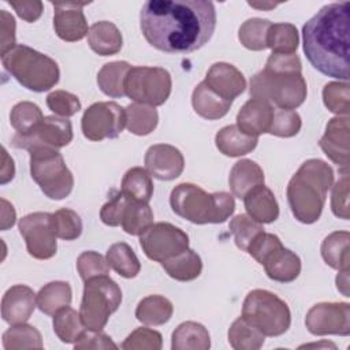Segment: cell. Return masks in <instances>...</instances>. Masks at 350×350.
I'll return each instance as SVG.
<instances>
[{
  "label": "cell",
  "instance_id": "obj_1",
  "mask_svg": "<svg viewBox=\"0 0 350 350\" xmlns=\"http://www.w3.org/2000/svg\"><path fill=\"white\" fill-rule=\"evenodd\" d=\"M145 40L165 53L202 48L216 29V10L206 0H149L139 12Z\"/></svg>",
  "mask_w": 350,
  "mask_h": 350
},
{
  "label": "cell",
  "instance_id": "obj_2",
  "mask_svg": "<svg viewBox=\"0 0 350 350\" xmlns=\"http://www.w3.org/2000/svg\"><path fill=\"white\" fill-rule=\"evenodd\" d=\"M350 4L347 1L324 5L302 27L304 52L309 63L321 74L349 81Z\"/></svg>",
  "mask_w": 350,
  "mask_h": 350
},
{
  "label": "cell",
  "instance_id": "obj_3",
  "mask_svg": "<svg viewBox=\"0 0 350 350\" xmlns=\"http://www.w3.org/2000/svg\"><path fill=\"white\" fill-rule=\"evenodd\" d=\"M332 183L334 171L325 161H304L287 185V201L294 217L304 224L317 221Z\"/></svg>",
  "mask_w": 350,
  "mask_h": 350
},
{
  "label": "cell",
  "instance_id": "obj_4",
  "mask_svg": "<svg viewBox=\"0 0 350 350\" xmlns=\"http://www.w3.org/2000/svg\"><path fill=\"white\" fill-rule=\"evenodd\" d=\"M170 205L175 215L194 224L224 223L235 211L232 194L206 193L193 183L175 186L170 196Z\"/></svg>",
  "mask_w": 350,
  "mask_h": 350
},
{
  "label": "cell",
  "instance_id": "obj_5",
  "mask_svg": "<svg viewBox=\"0 0 350 350\" xmlns=\"http://www.w3.org/2000/svg\"><path fill=\"white\" fill-rule=\"evenodd\" d=\"M252 98L273 104L280 109H295L306 98L308 86L302 71L264 67L250 79Z\"/></svg>",
  "mask_w": 350,
  "mask_h": 350
},
{
  "label": "cell",
  "instance_id": "obj_6",
  "mask_svg": "<svg viewBox=\"0 0 350 350\" xmlns=\"http://www.w3.org/2000/svg\"><path fill=\"white\" fill-rule=\"evenodd\" d=\"M1 63L23 88L31 92H46L60 78L59 66L52 57L23 44L1 55Z\"/></svg>",
  "mask_w": 350,
  "mask_h": 350
},
{
  "label": "cell",
  "instance_id": "obj_7",
  "mask_svg": "<svg viewBox=\"0 0 350 350\" xmlns=\"http://www.w3.org/2000/svg\"><path fill=\"white\" fill-rule=\"evenodd\" d=\"M27 152L30 154V175L41 191L51 200L68 197L74 187V176L60 152L44 145H31Z\"/></svg>",
  "mask_w": 350,
  "mask_h": 350
},
{
  "label": "cell",
  "instance_id": "obj_8",
  "mask_svg": "<svg viewBox=\"0 0 350 350\" xmlns=\"http://www.w3.org/2000/svg\"><path fill=\"white\" fill-rule=\"evenodd\" d=\"M122 302V290L108 275L85 282L79 314L89 331H103Z\"/></svg>",
  "mask_w": 350,
  "mask_h": 350
},
{
  "label": "cell",
  "instance_id": "obj_9",
  "mask_svg": "<svg viewBox=\"0 0 350 350\" xmlns=\"http://www.w3.org/2000/svg\"><path fill=\"white\" fill-rule=\"evenodd\" d=\"M242 317L265 336H280L291 324L287 304L276 294L261 288L247 293L242 305Z\"/></svg>",
  "mask_w": 350,
  "mask_h": 350
},
{
  "label": "cell",
  "instance_id": "obj_10",
  "mask_svg": "<svg viewBox=\"0 0 350 350\" xmlns=\"http://www.w3.org/2000/svg\"><path fill=\"white\" fill-rule=\"evenodd\" d=\"M171 89V75L161 67H131L124 83V92L129 98L150 107L163 105L168 100Z\"/></svg>",
  "mask_w": 350,
  "mask_h": 350
},
{
  "label": "cell",
  "instance_id": "obj_11",
  "mask_svg": "<svg viewBox=\"0 0 350 350\" xmlns=\"http://www.w3.org/2000/svg\"><path fill=\"white\" fill-rule=\"evenodd\" d=\"M126 126V111L115 101H98L85 109L81 129L85 138L100 142L116 138Z\"/></svg>",
  "mask_w": 350,
  "mask_h": 350
},
{
  "label": "cell",
  "instance_id": "obj_12",
  "mask_svg": "<svg viewBox=\"0 0 350 350\" xmlns=\"http://www.w3.org/2000/svg\"><path fill=\"white\" fill-rule=\"evenodd\" d=\"M19 232L29 254L37 260L52 258L57 252L53 213L34 212L19 220Z\"/></svg>",
  "mask_w": 350,
  "mask_h": 350
},
{
  "label": "cell",
  "instance_id": "obj_13",
  "mask_svg": "<svg viewBox=\"0 0 350 350\" xmlns=\"http://www.w3.org/2000/svg\"><path fill=\"white\" fill-rule=\"evenodd\" d=\"M139 245L149 260L161 262L189 249V235L171 223L160 221L139 235Z\"/></svg>",
  "mask_w": 350,
  "mask_h": 350
},
{
  "label": "cell",
  "instance_id": "obj_14",
  "mask_svg": "<svg viewBox=\"0 0 350 350\" xmlns=\"http://www.w3.org/2000/svg\"><path fill=\"white\" fill-rule=\"evenodd\" d=\"M305 325L316 336H347L350 334V305L347 302L316 304L308 310Z\"/></svg>",
  "mask_w": 350,
  "mask_h": 350
},
{
  "label": "cell",
  "instance_id": "obj_15",
  "mask_svg": "<svg viewBox=\"0 0 350 350\" xmlns=\"http://www.w3.org/2000/svg\"><path fill=\"white\" fill-rule=\"evenodd\" d=\"M72 141V126L67 118L56 115L45 116L40 126L31 135L22 137L15 134L12 137V146L26 149L31 145H44L55 149L67 146Z\"/></svg>",
  "mask_w": 350,
  "mask_h": 350
},
{
  "label": "cell",
  "instance_id": "obj_16",
  "mask_svg": "<svg viewBox=\"0 0 350 350\" xmlns=\"http://www.w3.org/2000/svg\"><path fill=\"white\" fill-rule=\"evenodd\" d=\"M145 170L159 180H174L185 168L180 150L168 144L152 145L145 153Z\"/></svg>",
  "mask_w": 350,
  "mask_h": 350
},
{
  "label": "cell",
  "instance_id": "obj_17",
  "mask_svg": "<svg viewBox=\"0 0 350 350\" xmlns=\"http://www.w3.org/2000/svg\"><path fill=\"white\" fill-rule=\"evenodd\" d=\"M88 3H52L55 8L53 29L57 37L67 42L81 41L88 36V22L82 7Z\"/></svg>",
  "mask_w": 350,
  "mask_h": 350
},
{
  "label": "cell",
  "instance_id": "obj_18",
  "mask_svg": "<svg viewBox=\"0 0 350 350\" xmlns=\"http://www.w3.org/2000/svg\"><path fill=\"white\" fill-rule=\"evenodd\" d=\"M319 145L324 154L343 172H349V116L329 119Z\"/></svg>",
  "mask_w": 350,
  "mask_h": 350
},
{
  "label": "cell",
  "instance_id": "obj_19",
  "mask_svg": "<svg viewBox=\"0 0 350 350\" xmlns=\"http://www.w3.org/2000/svg\"><path fill=\"white\" fill-rule=\"evenodd\" d=\"M37 306V295L25 284L10 287L1 298V317L10 325L26 323Z\"/></svg>",
  "mask_w": 350,
  "mask_h": 350
},
{
  "label": "cell",
  "instance_id": "obj_20",
  "mask_svg": "<svg viewBox=\"0 0 350 350\" xmlns=\"http://www.w3.org/2000/svg\"><path fill=\"white\" fill-rule=\"evenodd\" d=\"M216 94L224 100L232 101L243 93L246 88V79L243 74L232 64L219 62L213 63L204 81Z\"/></svg>",
  "mask_w": 350,
  "mask_h": 350
},
{
  "label": "cell",
  "instance_id": "obj_21",
  "mask_svg": "<svg viewBox=\"0 0 350 350\" xmlns=\"http://www.w3.org/2000/svg\"><path fill=\"white\" fill-rule=\"evenodd\" d=\"M275 108L261 100H247L237 115V127L250 137H258L268 133Z\"/></svg>",
  "mask_w": 350,
  "mask_h": 350
},
{
  "label": "cell",
  "instance_id": "obj_22",
  "mask_svg": "<svg viewBox=\"0 0 350 350\" xmlns=\"http://www.w3.org/2000/svg\"><path fill=\"white\" fill-rule=\"evenodd\" d=\"M242 200L247 215L261 224L273 223L279 217V205L275 194L265 185L256 186Z\"/></svg>",
  "mask_w": 350,
  "mask_h": 350
},
{
  "label": "cell",
  "instance_id": "obj_23",
  "mask_svg": "<svg viewBox=\"0 0 350 350\" xmlns=\"http://www.w3.org/2000/svg\"><path fill=\"white\" fill-rule=\"evenodd\" d=\"M262 267L267 276L279 283L294 282L301 273L299 257L284 246H280L271 256H268L262 262Z\"/></svg>",
  "mask_w": 350,
  "mask_h": 350
},
{
  "label": "cell",
  "instance_id": "obj_24",
  "mask_svg": "<svg viewBox=\"0 0 350 350\" xmlns=\"http://www.w3.org/2000/svg\"><path fill=\"white\" fill-rule=\"evenodd\" d=\"M264 171L253 160L242 159L237 161L228 175L230 190L234 197L243 198L252 189L264 185Z\"/></svg>",
  "mask_w": 350,
  "mask_h": 350
},
{
  "label": "cell",
  "instance_id": "obj_25",
  "mask_svg": "<svg viewBox=\"0 0 350 350\" xmlns=\"http://www.w3.org/2000/svg\"><path fill=\"white\" fill-rule=\"evenodd\" d=\"M232 101L216 94L204 81L200 82L191 94V105L197 115L208 120H216L227 115Z\"/></svg>",
  "mask_w": 350,
  "mask_h": 350
},
{
  "label": "cell",
  "instance_id": "obj_26",
  "mask_svg": "<svg viewBox=\"0 0 350 350\" xmlns=\"http://www.w3.org/2000/svg\"><path fill=\"white\" fill-rule=\"evenodd\" d=\"M88 44L97 55L111 56L122 49L123 37L116 25L108 21H100L90 26L88 33Z\"/></svg>",
  "mask_w": 350,
  "mask_h": 350
},
{
  "label": "cell",
  "instance_id": "obj_27",
  "mask_svg": "<svg viewBox=\"0 0 350 350\" xmlns=\"http://www.w3.org/2000/svg\"><path fill=\"white\" fill-rule=\"evenodd\" d=\"M258 138L246 135L237 124L224 126L216 133L215 144L220 153L228 157H239L250 153L257 146Z\"/></svg>",
  "mask_w": 350,
  "mask_h": 350
},
{
  "label": "cell",
  "instance_id": "obj_28",
  "mask_svg": "<svg viewBox=\"0 0 350 350\" xmlns=\"http://www.w3.org/2000/svg\"><path fill=\"white\" fill-rule=\"evenodd\" d=\"M172 350H208L211 347V336L208 329L196 321H185L172 332Z\"/></svg>",
  "mask_w": 350,
  "mask_h": 350
},
{
  "label": "cell",
  "instance_id": "obj_29",
  "mask_svg": "<svg viewBox=\"0 0 350 350\" xmlns=\"http://www.w3.org/2000/svg\"><path fill=\"white\" fill-rule=\"evenodd\" d=\"M349 242L350 234L347 231H334L327 235L320 249L324 262L338 271L350 269Z\"/></svg>",
  "mask_w": 350,
  "mask_h": 350
},
{
  "label": "cell",
  "instance_id": "obj_30",
  "mask_svg": "<svg viewBox=\"0 0 350 350\" xmlns=\"http://www.w3.org/2000/svg\"><path fill=\"white\" fill-rule=\"evenodd\" d=\"M160 264L168 276L178 282L194 280L201 275L202 271L201 257L191 249H186L182 253L161 261Z\"/></svg>",
  "mask_w": 350,
  "mask_h": 350
},
{
  "label": "cell",
  "instance_id": "obj_31",
  "mask_svg": "<svg viewBox=\"0 0 350 350\" xmlns=\"http://www.w3.org/2000/svg\"><path fill=\"white\" fill-rule=\"evenodd\" d=\"M130 68L131 66L123 60L105 63L97 74V85L100 90L112 98L126 96L124 83Z\"/></svg>",
  "mask_w": 350,
  "mask_h": 350
},
{
  "label": "cell",
  "instance_id": "obj_32",
  "mask_svg": "<svg viewBox=\"0 0 350 350\" xmlns=\"http://www.w3.org/2000/svg\"><path fill=\"white\" fill-rule=\"evenodd\" d=\"M71 295V286L67 282H49L40 288L37 294V306L44 314L53 316L63 308L70 306Z\"/></svg>",
  "mask_w": 350,
  "mask_h": 350
},
{
  "label": "cell",
  "instance_id": "obj_33",
  "mask_svg": "<svg viewBox=\"0 0 350 350\" xmlns=\"http://www.w3.org/2000/svg\"><path fill=\"white\" fill-rule=\"evenodd\" d=\"M172 302L156 294L142 298L135 309L137 320L146 325H163L172 317Z\"/></svg>",
  "mask_w": 350,
  "mask_h": 350
},
{
  "label": "cell",
  "instance_id": "obj_34",
  "mask_svg": "<svg viewBox=\"0 0 350 350\" xmlns=\"http://www.w3.org/2000/svg\"><path fill=\"white\" fill-rule=\"evenodd\" d=\"M130 201L149 202L153 196V182L150 174L142 167H133L123 175L122 190Z\"/></svg>",
  "mask_w": 350,
  "mask_h": 350
},
{
  "label": "cell",
  "instance_id": "obj_35",
  "mask_svg": "<svg viewBox=\"0 0 350 350\" xmlns=\"http://www.w3.org/2000/svg\"><path fill=\"white\" fill-rule=\"evenodd\" d=\"M108 265L122 278H135L141 271V262L134 250L126 242H118L109 246L107 250Z\"/></svg>",
  "mask_w": 350,
  "mask_h": 350
},
{
  "label": "cell",
  "instance_id": "obj_36",
  "mask_svg": "<svg viewBox=\"0 0 350 350\" xmlns=\"http://www.w3.org/2000/svg\"><path fill=\"white\" fill-rule=\"evenodd\" d=\"M265 340V335L239 316L228 328V343L235 350H258Z\"/></svg>",
  "mask_w": 350,
  "mask_h": 350
},
{
  "label": "cell",
  "instance_id": "obj_37",
  "mask_svg": "<svg viewBox=\"0 0 350 350\" xmlns=\"http://www.w3.org/2000/svg\"><path fill=\"white\" fill-rule=\"evenodd\" d=\"M126 111V127L131 134L148 135L159 123V113L154 107L133 103L124 108Z\"/></svg>",
  "mask_w": 350,
  "mask_h": 350
},
{
  "label": "cell",
  "instance_id": "obj_38",
  "mask_svg": "<svg viewBox=\"0 0 350 350\" xmlns=\"http://www.w3.org/2000/svg\"><path fill=\"white\" fill-rule=\"evenodd\" d=\"M53 331L63 343H75L88 331L81 314L67 306L53 314Z\"/></svg>",
  "mask_w": 350,
  "mask_h": 350
},
{
  "label": "cell",
  "instance_id": "obj_39",
  "mask_svg": "<svg viewBox=\"0 0 350 350\" xmlns=\"http://www.w3.org/2000/svg\"><path fill=\"white\" fill-rule=\"evenodd\" d=\"M40 107L30 101H21L15 104L10 113V123L18 135H31L40 123L44 120Z\"/></svg>",
  "mask_w": 350,
  "mask_h": 350
},
{
  "label": "cell",
  "instance_id": "obj_40",
  "mask_svg": "<svg viewBox=\"0 0 350 350\" xmlns=\"http://www.w3.org/2000/svg\"><path fill=\"white\" fill-rule=\"evenodd\" d=\"M298 44L299 36L294 25L280 22L269 26L267 34V46L272 49V53H295Z\"/></svg>",
  "mask_w": 350,
  "mask_h": 350
},
{
  "label": "cell",
  "instance_id": "obj_41",
  "mask_svg": "<svg viewBox=\"0 0 350 350\" xmlns=\"http://www.w3.org/2000/svg\"><path fill=\"white\" fill-rule=\"evenodd\" d=\"M3 347L5 350L42 349V338L40 331L26 323L11 325L3 334Z\"/></svg>",
  "mask_w": 350,
  "mask_h": 350
},
{
  "label": "cell",
  "instance_id": "obj_42",
  "mask_svg": "<svg viewBox=\"0 0 350 350\" xmlns=\"http://www.w3.org/2000/svg\"><path fill=\"white\" fill-rule=\"evenodd\" d=\"M153 224V211L148 202L130 201L122 220V228L130 235H142Z\"/></svg>",
  "mask_w": 350,
  "mask_h": 350
},
{
  "label": "cell",
  "instance_id": "obj_43",
  "mask_svg": "<svg viewBox=\"0 0 350 350\" xmlns=\"http://www.w3.org/2000/svg\"><path fill=\"white\" fill-rule=\"evenodd\" d=\"M272 23L268 19L250 18L245 21L238 30V40L241 44L250 51L267 49V34Z\"/></svg>",
  "mask_w": 350,
  "mask_h": 350
},
{
  "label": "cell",
  "instance_id": "obj_44",
  "mask_svg": "<svg viewBox=\"0 0 350 350\" xmlns=\"http://www.w3.org/2000/svg\"><path fill=\"white\" fill-rule=\"evenodd\" d=\"M231 234L234 235V241L238 249L247 252V247L254 241V238L264 232V227L261 223L252 219L249 215L239 213L231 219L228 226Z\"/></svg>",
  "mask_w": 350,
  "mask_h": 350
},
{
  "label": "cell",
  "instance_id": "obj_45",
  "mask_svg": "<svg viewBox=\"0 0 350 350\" xmlns=\"http://www.w3.org/2000/svg\"><path fill=\"white\" fill-rule=\"evenodd\" d=\"M323 101L328 111L338 116H347L350 111L349 82H328L323 89Z\"/></svg>",
  "mask_w": 350,
  "mask_h": 350
},
{
  "label": "cell",
  "instance_id": "obj_46",
  "mask_svg": "<svg viewBox=\"0 0 350 350\" xmlns=\"http://www.w3.org/2000/svg\"><path fill=\"white\" fill-rule=\"evenodd\" d=\"M301 126H302V120L297 111L276 108L273 111V118H272V123L268 133L276 137L290 138L299 133Z\"/></svg>",
  "mask_w": 350,
  "mask_h": 350
},
{
  "label": "cell",
  "instance_id": "obj_47",
  "mask_svg": "<svg viewBox=\"0 0 350 350\" xmlns=\"http://www.w3.org/2000/svg\"><path fill=\"white\" fill-rule=\"evenodd\" d=\"M56 235L64 241H74L82 234V220L79 215L68 208H60L53 213Z\"/></svg>",
  "mask_w": 350,
  "mask_h": 350
},
{
  "label": "cell",
  "instance_id": "obj_48",
  "mask_svg": "<svg viewBox=\"0 0 350 350\" xmlns=\"http://www.w3.org/2000/svg\"><path fill=\"white\" fill-rule=\"evenodd\" d=\"M109 268L107 258L93 250L83 252L77 258V269L83 282L96 276L108 275Z\"/></svg>",
  "mask_w": 350,
  "mask_h": 350
},
{
  "label": "cell",
  "instance_id": "obj_49",
  "mask_svg": "<svg viewBox=\"0 0 350 350\" xmlns=\"http://www.w3.org/2000/svg\"><path fill=\"white\" fill-rule=\"evenodd\" d=\"M161 346V334L146 327L134 329L122 343L123 350H160Z\"/></svg>",
  "mask_w": 350,
  "mask_h": 350
},
{
  "label": "cell",
  "instance_id": "obj_50",
  "mask_svg": "<svg viewBox=\"0 0 350 350\" xmlns=\"http://www.w3.org/2000/svg\"><path fill=\"white\" fill-rule=\"evenodd\" d=\"M48 108L60 118H70L81 109L79 98L66 90H55L46 96Z\"/></svg>",
  "mask_w": 350,
  "mask_h": 350
},
{
  "label": "cell",
  "instance_id": "obj_51",
  "mask_svg": "<svg viewBox=\"0 0 350 350\" xmlns=\"http://www.w3.org/2000/svg\"><path fill=\"white\" fill-rule=\"evenodd\" d=\"M130 200L122 193H116L108 202H105L100 211V219L104 224L116 227L122 224L124 211L129 205Z\"/></svg>",
  "mask_w": 350,
  "mask_h": 350
},
{
  "label": "cell",
  "instance_id": "obj_52",
  "mask_svg": "<svg viewBox=\"0 0 350 350\" xmlns=\"http://www.w3.org/2000/svg\"><path fill=\"white\" fill-rule=\"evenodd\" d=\"M282 245L280 239L275 234L269 232H261L258 234L254 241L250 243L247 247V253L258 262L262 265V262L267 260L268 256H271L276 249H279Z\"/></svg>",
  "mask_w": 350,
  "mask_h": 350
},
{
  "label": "cell",
  "instance_id": "obj_53",
  "mask_svg": "<svg viewBox=\"0 0 350 350\" xmlns=\"http://www.w3.org/2000/svg\"><path fill=\"white\" fill-rule=\"evenodd\" d=\"M331 209L336 217L349 219V172H343L332 187Z\"/></svg>",
  "mask_w": 350,
  "mask_h": 350
},
{
  "label": "cell",
  "instance_id": "obj_54",
  "mask_svg": "<svg viewBox=\"0 0 350 350\" xmlns=\"http://www.w3.org/2000/svg\"><path fill=\"white\" fill-rule=\"evenodd\" d=\"M75 350H90V349H118L112 339L101 331H86L78 342L74 343Z\"/></svg>",
  "mask_w": 350,
  "mask_h": 350
},
{
  "label": "cell",
  "instance_id": "obj_55",
  "mask_svg": "<svg viewBox=\"0 0 350 350\" xmlns=\"http://www.w3.org/2000/svg\"><path fill=\"white\" fill-rule=\"evenodd\" d=\"M0 26H1V51L0 53L4 55L10 49H12L16 42H15V19L14 16L7 12L5 10L0 11Z\"/></svg>",
  "mask_w": 350,
  "mask_h": 350
},
{
  "label": "cell",
  "instance_id": "obj_56",
  "mask_svg": "<svg viewBox=\"0 0 350 350\" xmlns=\"http://www.w3.org/2000/svg\"><path fill=\"white\" fill-rule=\"evenodd\" d=\"M8 4L15 10L16 15L23 19L25 22L33 23L36 22L42 11H44V4L40 0H33V1H8Z\"/></svg>",
  "mask_w": 350,
  "mask_h": 350
},
{
  "label": "cell",
  "instance_id": "obj_57",
  "mask_svg": "<svg viewBox=\"0 0 350 350\" xmlns=\"http://www.w3.org/2000/svg\"><path fill=\"white\" fill-rule=\"evenodd\" d=\"M16 213L14 206L4 198H1V230L5 231L15 224Z\"/></svg>",
  "mask_w": 350,
  "mask_h": 350
},
{
  "label": "cell",
  "instance_id": "obj_58",
  "mask_svg": "<svg viewBox=\"0 0 350 350\" xmlns=\"http://www.w3.org/2000/svg\"><path fill=\"white\" fill-rule=\"evenodd\" d=\"M1 153H3V165H1V185L8 183L10 180H12L14 175H15V165H14V160L8 156L5 148H1Z\"/></svg>",
  "mask_w": 350,
  "mask_h": 350
},
{
  "label": "cell",
  "instance_id": "obj_59",
  "mask_svg": "<svg viewBox=\"0 0 350 350\" xmlns=\"http://www.w3.org/2000/svg\"><path fill=\"white\" fill-rule=\"evenodd\" d=\"M349 272H350V269H340L336 276V288L345 297H350L349 295Z\"/></svg>",
  "mask_w": 350,
  "mask_h": 350
},
{
  "label": "cell",
  "instance_id": "obj_60",
  "mask_svg": "<svg viewBox=\"0 0 350 350\" xmlns=\"http://www.w3.org/2000/svg\"><path fill=\"white\" fill-rule=\"evenodd\" d=\"M250 7L253 8H258V10H271L275 8L278 4L275 3H247Z\"/></svg>",
  "mask_w": 350,
  "mask_h": 350
}]
</instances>
